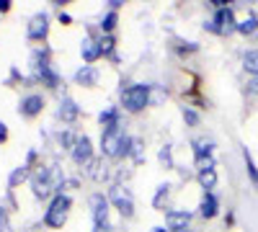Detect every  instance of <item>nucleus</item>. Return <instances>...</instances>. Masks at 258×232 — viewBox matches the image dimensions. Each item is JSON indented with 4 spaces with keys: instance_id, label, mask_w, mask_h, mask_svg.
<instances>
[{
    "instance_id": "obj_31",
    "label": "nucleus",
    "mask_w": 258,
    "mask_h": 232,
    "mask_svg": "<svg viewBox=\"0 0 258 232\" xmlns=\"http://www.w3.org/2000/svg\"><path fill=\"white\" fill-rule=\"evenodd\" d=\"M197 171H199V173H204V171H214V158H212V155L197 158Z\"/></svg>"
},
{
    "instance_id": "obj_20",
    "label": "nucleus",
    "mask_w": 258,
    "mask_h": 232,
    "mask_svg": "<svg viewBox=\"0 0 258 232\" xmlns=\"http://www.w3.org/2000/svg\"><path fill=\"white\" fill-rule=\"evenodd\" d=\"M243 67H245V72L258 78V49H248L243 54Z\"/></svg>"
},
{
    "instance_id": "obj_22",
    "label": "nucleus",
    "mask_w": 258,
    "mask_h": 232,
    "mask_svg": "<svg viewBox=\"0 0 258 232\" xmlns=\"http://www.w3.org/2000/svg\"><path fill=\"white\" fill-rule=\"evenodd\" d=\"M98 47H101V54H103V57H111V59H116V54H114L116 41H114V36H111V34H103V36L98 39Z\"/></svg>"
},
{
    "instance_id": "obj_5",
    "label": "nucleus",
    "mask_w": 258,
    "mask_h": 232,
    "mask_svg": "<svg viewBox=\"0 0 258 232\" xmlns=\"http://www.w3.org/2000/svg\"><path fill=\"white\" fill-rule=\"evenodd\" d=\"M124 142H126V134H121V129H103L101 132V150L106 158H121Z\"/></svg>"
},
{
    "instance_id": "obj_1",
    "label": "nucleus",
    "mask_w": 258,
    "mask_h": 232,
    "mask_svg": "<svg viewBox=\"0 0 258 232\" xmlns=\"http://www.w3.org/2000/svg\"><path fill=\"white\" fill-rule=\"evenodd\" d=\"M31 70H34V78L41 80L44 86H49V88H57V86H59V75L52 70V62H49L47 49L31 54Z\"/></svg>"
},
{
    "instance_id": "obj_6",
    "label": "nucleus",
    "mask_w": 258,
    "mask_h": 232,
    "mask_svg": "<svg viewBox=\"0 0 258 232\" xmlns=\"http://www.w3.org/2000/svg\"><path fill=\"white\" fill-rule=\"evenodd\" d=\"M109 201L121 212V217H132L135 214V199H132V194H129V188L126 186H121V183H114L111 186V191H109Z\"/></svg>"
},
{
    "instance_id": "obj_38",
    "label": "nucleus",
    "mask_w": 258,
    "mask_h": 232,
    "mask_svg": "<svg viewBox=\"0 0 258 232\" xmlns=\"http://www.w3.org/2000/svg\"><path fill=\"white\" fill-rule=\"evenodd\" d=\"M153 232H165V229H163V227H155V229H153Z\"/></svg>"
},
{
    "instance_id": "obj_16",
    "label": "nucleus",
    "mask_w": 258,
    "mask_h": 232,
    "mask_svg": "<svg viewBox=\"0 0 258 232\" xmlns=\"http://www.w3.org/2000/svg\"><path fill=\"white\" fill-rule=\"evenodd\" d=\"M217 212H220L217 196H214V194H204V199H202V204H199V214H202L204 219H212V217H217Z\"/></svg>"
},
{
    "instance_id": "obj_23",
    "label": "nucleus",
    "mask_w": 258,
    "mask_h": 232,
    "mask_svg": "<svg viewBox=\"0 0 258 232\" xmlns=\"http://www.w3.org/2000/svg\"><path fill=\"white\" fill-rule=\"evenodd\" d=\"M29 176H31L29 165H21V168H16V171L11 173V178H8V186H11V188H16L18 183H24V181H26Z\"/></svg>"
},
{
    "instance_id": "obj_35",
    "label": "nucleus",
    "mask_w": 258,
    "mask_h": 232,
    "mask_svg": "<svg viewBox=\"0 0 258 232\" xmlns=\"http://www.w3.org/2000/svg\"><path fill=\"white\" fill-rule=\"evenodd\" d=\"M11 11V0H0V13H8Z\"/></svg>"
},
{
    "instance_id": "obj_25",
    "label": "nucleus",
    "mask_w": 258,
    "mask_h": 232,
    "mask_svg": "<svg viewBox=\"0 0 258 232\" xmlns=\"http://www.w3.org/2000/svg\"><path fill=\"white\" fill-rule=\"evenodd\" d=\"M168 199H170V186H168V183H165V186H158V194H155V199H153V206H155V209H165Z\"/></svg>"
},
{
    "instance_id": "obj_26",
    "label": "nucleus",
    "mask_w": 258,
    "mask_h": 232,
    "mask_svg": "<svg viewBox=\"0 0 258 232\" xmlns=\"http://www.w3.org/2000/svg\"><path fill=\"white\" fill-rule=\"evenodd\" d=\"M57 139H59V144L64 147V150H70V152H73V147H75V142H78V134H75L73 129H64V132L57 134Z\"/></svg>"
},
{
    "instance_id": "obj_29",
    "label": "nucleus",
    "mask_w": 258,
    "mask_h": 232,
    "mask_svg": "<svg viewBox=\"0 0 258 232\" xmlns=\"http://www.w3.org/2000/svg\"><path fill=\"white\" fill-rule=\"evenodd\" d=\"M114 26H116V11H109L101 18V29H103V34H111Z\"/></svg>"
},
{
    "instance_id": "obj_2",
    "label": "nucleus",
    "mask_w": 258,
    "mask_h": 232,
    "mask_svg": "<svg viewBox=\"0 0 258 232\" xmlns=\"http://www.w3.org/2000/svg\"><path fill=\"white\" fill-rule=\"evenodd\" d=\"M150 103V86H126L124 91H121V106L126 109V111H132V114H137V111H142L145 106Z\"/></svg>"
},
{
    "instance_id": "obj_7",
    "label": "nucleus",
    "mask_w": 258,
    "mask_h": 232,
    "mask_svg": "<svg viewBox=\"0 0 258 232\" xmlns=\"http://www.w3.org/2000/svg\"><path fill=\"white\" fill-rule=\"evenodd\" d=\"M31 188H34V196L36 199H47L54 194V186H52V178H49V168H39L31 178Z\"/></svg>"
},
{
    "instance_id": "obj_12",
    "label": "nucleus",
    "mask_w": 258,
    "mask_h": 232,
    "mask_svg": "<svg viewBox=\"0 0 258 232\" xmlns=\"http://www.w3.org/2000/svg\"><path fill=\"white\" fill-rule=\"evenodd\" d=\"M191 222V214L188 212H178V209H168L165 212V224L168 229H173V232H183Z\"/></svg>"
},
{
    "instance_id": "obj_4",
    "label": "nucleus",
    "mask_w": 258,
    "mask_h": 232,
    "mask_svg": "<svg viewBox=\"0 0 258 232\" xmlns=\"http://www.w3.org/2000/svg\"><path fill=\"white\" fill-rule=\"evenodd\" d=\"M70 196H64V194H57L47 209V214H44V224L47 227H54L59 229L64 222H68V214H70Z\"/></svg>"
},
{
    "instance_id": "obj_33",
    "label": "nucleus",
    "mask_w": 258,
    "mask_h": 232,
    "mask_svg": "<svg viewBox=\"0 0 258 232\" xmlns=\"http://www.w3.org/2000/svg\"><path fill=\"white\" fill-rule=\"evenodd\" d=\"M0 232H11V219H8V212L0 206Z\"/></svg>"
},
{
    "instance_id": "obj_39",
    "label": "nucleus",
    "mask_w": 258,
    "mask_h": 232,
    "mask_svg": "<svg viewBox=\"0 0 258 232\" xmlns=\"http://www.w3.org/2000/svg\"><path fill=\"white\" fill-rule=\"evenodd\" d=\"M183 232H188V229H183Z\"/></svg>"
},
{
    "instance_id": "obj_32",
    "label": "nucleus",
    "mask_w": 258,
    "mask_h": 232,
    "mask_svg": "<svg viewBox=\"0 0 258 232\" xmlns=\"http://www.w3.org/2000/svg\"><path fill=\"white\" fill-rule=\"evenodd\" d=\"M183 119H186L188 126H197L199 124V114L194 111V109H183Z\"/></svg>"
},
{
    "instance_id": "obj_27",
    "label": "nucleus",
    "mask_w": 258,
    "mask_h": 232,
    "mask_svg": "<svg viewBox=\"0 0 258 232\" xmlns=\"http://www.w3.org/2000/svg\"><path fill=\"white\" fill-rule=\"evenodd\" d=\"M129 155H132V160H135L137 165H142V163H145V144H142L140 139H132V147H129Z\"/></svg>"
},
{
    "instance_id": "obj_11",
    "label": "nucleus",
    "mask_w": 258,
    "mask_h": 232,
    "mask_svg": "<svg viewBox=\"0 0 258 232\" xmlns=\"http://www.w3.org/2000/svg\"><path fill=\"white\" fill-rule=\"evenodd\" d=\"M41 109H44V98H41V96H36V93L26 96L24 101H21V106H18L21 116H26V119H34V116H39V114H41Z\"/></svg>"
},
{
    "instance_id": "obj_14",
    "label": "nucleus",
    "mask_w": 258,
    "mask_h": 232,
    "mask_svg": "<svg viewBox=\"0 0 258 232\" xmlns=\"http://www.w3.org/2000/svg\"><path fill=\"white\" fill-rule=\"evenodd\" d=\"M80 54H83V59L85 62H88V65H91V62H96L98 57H101V47H98V39H83L80 41Z\"/></svg>"
},
{
    "instance_id": "obj_40",
    "label": "nucleus",
    "mask_w": 258,
    "mask_h": 232,
    "mask_svg": "<svg viewBox=\"0 0 258 232\" xmlns=\"http://www.w3.org/2000/svg\"><path fill=\"white\" fill-rule=\"evenodd\" d=\"M255 36H258V34H255Z\"/></svg>"
},
{
    "instance_id": "obj_15",
    "label": "nucleus",
    "mask_w": 258,
    "mask_h": 232,
    "mask_svg": "<svg viewBox=\"0 0 258 232\" xmlns=\"http://www.w3.org/2000/svg\"><path fill=\"white\" fill-rule=\"evenodd\" d=\"M75 83L78 86H85V88H91L98 83V70L93 65H83L78 72H75Z\"/></svg>"
},
{
    "instance_id": "obj_3",
    "label": "nucleus",
    "mask_w": 258,
    "mask_h": 232,
    "mask_svg": "<svg viewBox=\"0 0 258 232\" xmlns=\"http://www.w3.org/2000/svg\"><path fill=\"white\" fill-rule=\"evenodd\" d=\"M204 29H209V31H214V34H220V36H230L232 31H238V21H235L232 8H230V6L217 8V11H214V18L207 21Z\"/></svg>"
},
{
    "instance_id": "obj_37",
    "label": "nucleus",
    "mask_w": 258,
    "mask_h": 232,
    "mask_svg": "<svg viewBox=\"0 0 258 232\" xmlns=\"http://www.w3.org/2000/svg\"><path fill=\"white\" fill-rule=\"evenodd\" d=\"M93 232H114L111 224H101V227H93Z\"/></svg>"
},
{
    "instance_id": "obj_18",
    "label": "nucleus",
    "mask_w": 258,
    "mask_h": 232,
    "mask_svg": "<svg viewBox=\"0 0 258 232\" xmlns=\"http://www.w3.org/2000/svg\"><path fill=\"white\" fill-rule=\"evenodd\" d=\"M85 173H88L93 181H106V178H109V171H106V165L101 163V160H91L88 165H85Z\"/></svg>"
},
{
    "instance_id": "obj_10",
    "label": "nucleus",
    "mask_w": 258,
    "mask_h": 232,
    "mask_svg": "<svg viewBox=\"0 0 258 232\" xmlns=\"http://www.w3.org/2000/svg\"><path fill=\"white\" fill-rule=\"evenodd\" d=\"M47 31H49V16H47V13H36V16L29 21V29H26L29 39L41 41V39L47 36Z\"/></svg>"
},
{
    "instance_id": "obj_36",
    "label": "nucleus",
    "mask_w": 258,
    "mask_h": 232,
    "mask_svg": "<svg viewBox=\"0 0 258 232\" xmlns=\"http://www.w3.org/2000/svg\"><path fill=\"white\" fill-rule=\"evenodd\" d=\"M248 88H250V91H253V93L258 96V78H253V80L248 83Z\"/></svg>"
},
{
    "instance_id": "obj_30",
    "label": "nucleus",
    "mask_w": 258,
    "mask_h": 232,
    "mask_svg": "<svg viewBox=\"0 0 258 232\" xmlns=\"http://www.w3.org/2000/svg\"><path fill=\"white\" fill-rule=\"evenodd\" d=\"M243 160H245V168H248V176H250L253 186L258 188V171H255V165H253V158L248 155V150H243Z\"/></svg>"
},
{
    "instance_id": "obj_19",
    "label": "nucleus",
    "mask_w": 258,
    "mask_h": 232,
    "mask_svg": "<svg viewBox=\"0 0 258 232\" xmlns=\"http://www.w3.org/2000/svg\"><path fill=\"white\" fill-rule=\"evenodd\" d=\"M238 31L243 36H255L258 34V18H255V13H248L243 21H238Z\"/></svg>"
},
{
    "instance_id": "obj_9",
    "label": "nucleus",
    "mask_w": 258,
    "mask_h": 232,
    "mask_svg": "<svg viewBox=\"0 0 258 232\" xmlns=\"http://www.w3.org/2000/svg\"><path fill=\"white\" fill-rule=\"evenodd\" d=\"M73 160H75V165H80V168H85L91 160H93V144H91V137H78V142H75V147H73Z\"/></svg>"
},
{
    "instance_id": "obj_13",
    "label": "nucleus",
    "mask_w": 258,
    "mask_h": 232,
    "mask_svg": "<svg viewBox=\"0 0 258 232\" xmlns=\"http://www.w3.org/2000/svg\"><path fill=\"white\" fill-rule=\"evenodd\" d=\"M57 114H59V119H62V121L73 124V121L80 116V106H78V103H75L70 96H64V98L59 101V111H57Z\"/></svg>"
},
{
    "instance_id": "obj_8",
    "label": "nucleus",
    "mask_w": 258,
    "mask_h": 232,
    "mask_svg": "<svg viewBox=\"0 0 258 232\" xmlns=\"http://www.w3.org/2000/svg\"><path fill=\"white\" fill-rule=\"evenodd\" d=\"M109 199L103 194H93L91 196V214H93V224L101 227V224H109Z\"/></svg>"
},
{
    "instance_id": "obj_28",
    "label": "nucleus",
    "mask_w": 258,
    "mask_h": 232,
    "mask_svg": "<svg viewBox=\"0 0 258 232\" xmlns=\"http://www.w3.org/2000/svg\"><path fill=\"white\" fill-rule=\"evenodd\" d=\"M158 160H160L163 168H173V147H170V144H163L160 152H158Z\"/></svg>"
},
{
    "instance_id": "obj_17",
    "label": "nucleus",
    "mask_w": 258,
    "mask_h": 232,
    "mask_svg": "<svg viewBox=\"0 0 258 232\" xmlns=\"http://www.w3.org/2000/svg\"><path fill=\"white\" fill-rule=\"evenodd\" d=\"M98 121H101L103 129H119V126H121V121H119V109H114V106H111V109L101 111Z\"/></svg>"
},
{
    "instance_id": "obj_34",
    "label": "nucleus",
    "mask_w": 258,
    "mask_h": 232,
    "mask_svg": "<svg viewBox=\"0 0 258 232\" xmlns=\"http://www.w3.org/2000/svg\"><path fill=\"white\" fill-rule=\"evenodd\" d=\"M6 139H8V126L0 121V142H6Z\"/></svg>"
},
{
    "instance_id": "obj_21",
    "label": "nucleus",
    "mask_w": 258,
    "mask_h": 232,
    "mask_svg": "<svg viewBox=\"0 0 258 232\" xmlns=\"http://www.w3.org/2000/svg\"><path fill=\"white\" fill-rule=\"evenodd\" d=\"M191 144H194V152H197V158L212 155V150H214V142H212V139H207V137H199V139H194Z\"/></svg>"
},
{
    "instance_id": "obj_24",
    "label": "nucleus",
    "mask_w": 258,
    "mask_h": 232,
    "mask_svg": "<svg viewBox=\"0 0 258 232\" xmlns=\"http://www.w3.org/2000/svg\"><path fill=\"white\" fill-rule=\"evenodd\" d=\"M199 183H202V188L207 194H212V188L217 186V171H204V173H199Z\"/></svg>"
}]
</instances>
